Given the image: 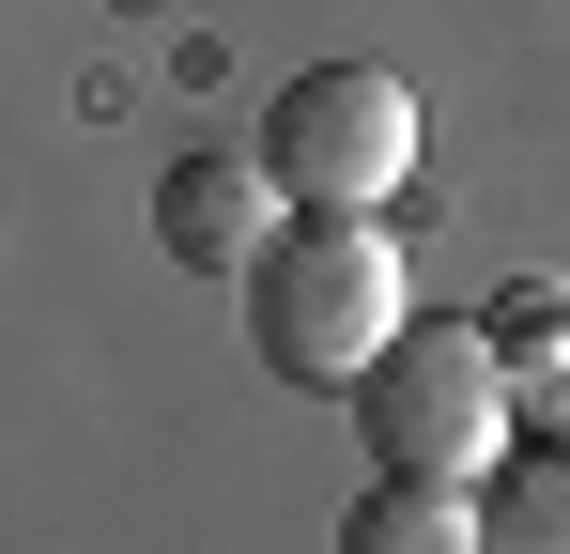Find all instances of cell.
I'll return each mask as SVG.
<instances>
[{
    "label": "cell",
    "mask_w": 570,
    "mask_h": 554,
    "mask_svg": "<svg viewBox=\"0 0 570 554\" xmlns=\"http://www.w3.org/2000/svg\"><path fill=\"white\" fill-rule=\"evenodd\" d=\"M478 540L493 554H570V432H509V462L478 477Z\"/></svg>",
    "instance_id": "cell-6"
},
{
    "label": "cell",
    "mask_w": 570,
    "mask_h": 554,
    "mask_svg": "<svg viewBox=\"0 0 570 554\" xmlns=\"http://www.w3.org/2000/svg\"><path fill=\"white\" fill-rule=\"evenodd\" d=\"M155 247L186 277H247L278 247V170L263 155H170L155 170Z\"/></svg>",
    "instance_id": "cell-4"
},
{
    "label": "cell",
    "mask_w": 570,
    "mask_h": 554,
    "mask_svg": "<svg viewBox=\"0 0 570 554\" xmlns=\"http://www.w3.org/2000/svg\"><path fill=\"white\" fill-rule=\"evenodd\" d=\"M478 324H493V355H524V339H556V324H570V293H556V277H509Z\"/></svg>",
    "instance_id": "cell-8"
},
{
    "label": "cell",
    "mask_w": 570,
    "mask_h": 554,
    "mask_svg": "<svg viewBox=\"0 0 570 554\" xmlns=\"http://www.w3.org/2000/svg\"><path fill=\"white\" fill-rule=\"evenodd\" d=\"M263 170H278L293 216H385L401 170H416V92L385 62H308L263 108Z\"/></svg>",
    "instance_id": "cell-3"
},
{
    "label": "cell",
    "mask_w": 570,
    "mask_h": 554,
    "mask_svg": "<svg viewBox=\"0 0 570 554\" xmlns=\"http://www.w3.org/2000/svg\"><path fill=\"white\" fill-rule=\"evenodd\" d=\"M340 554H493L478 540V477H401L385 462L371 493L340 508Z\"/></svg>",
    "instance_id": "cell-5"
},
{
    "label": "cell",
    "mask_w": 570,
    "mask_h": 554,
    "mask_svg": "<svg viewBox=\"0 0 570 554\" xmlns=\"http://www.w3.org/2000/svg\"><path fill=\"white\" fill-rule=\"evenodd\" d=\"M509 416H524V432H570V324L509 355Z\"/></svg>",
    "instance_id": "cell-7"
},
{
    "label": "cell",
    "mask_w": 570,
    "mask_h": 554,
    "mask_svg": "<svg viewBox=\"0 0 570 554\" xmlns=\"http://www.w3.org/2000/svg\"><path fill=\"white\" fill-rule=\"evenodd\" d=\"M401 324H416V293H401V231L385 216H278V247L247 263V339H263L278 385H340L355 400V369Z\"/></svg>",
    "instance_id": "cell-1"
},
{
    "label": "cell",
    "mask_w": 570,
    "mask_h": 554,
    "mask_svg": "<svg viewBox=\"0 0 570 554\" xmlns=\"http://www.w3.org/2000/svg\"><path fill=\"white\" fill-rule=\"evenodd\" d=\"M355 432H371V462H401V477H493L509 432H524L493 324H401V339L355 369Z\"/></svg>",
    "instance_id": "cell-2"
}]
</instances>
